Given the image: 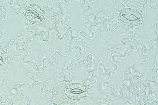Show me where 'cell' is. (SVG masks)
Segmentation results:
<instances>
[{"mask_svg": "<svg viewBox=\"0 0 158 105\" xmlns=\"http://www.w3.org/2000/svg\"><path fill=\"white\" fill-rule=\"evenodd\" d=\"M66 94L69 98L78 99L84 97L86 95V89L82 85L73 84L69 85L66 90Z\"/></svg>", "mask_w": 158, "mask_h": 105, "instance_id": "cell-1", "label": "cell"}, {"mask_svg": "<svg viewBox=\"0 0 158 105\" xmlns=\"http://www.w3.org/2000/svg\"><path fill=\"white\" fill-rule=\"evenodd\" d=\"M29 9L30 10H35L37 12L40 16L41 18H43L44 17V13L40 8L36 6H33L29 7Z\"/></svg>", "mask_w": 158, "mask_h": 105, "instance_id": "cell-2", "label": "cell"}, {"mask_svg": "<svg viewBox=\"0 0 158 105\" xmlns=\"http://www.w3.org/2000/svg\"><path fill=\"white\" fill-rule=\"evenodd\" d=\"M25 15L26 17L30 21L34 23H38L40 22L41 20L36 19L32 17L30 14L29 11L27 10L26 11Z\"/></svg>", "mask_w": 158, "mask_h": 105, "instance_id": "cell-3", "label": "cell"}, {"mask_svg": "<svg viewBox=\"0 0 158 105\" xmlns=\"http://www.w3.org/2000/svg\"><path fill=\"white\" fill-rule=\"evenodd\" d=\"M0 56L4 60H6L7 59L6 54L4 51L1 49H0Z\"/></svg>", "mask_w": 158, "mask_h": 105, "instance_id": "cell-4", "label": "cell"}, {"mask_svg": "<svg viewBox=\"0 0 158 105\" xmlns=\"http://www.w3.org/2000/svg\"><path fill=\"white\" fill-rule=\"evenodd\" d=\"M4 64V63L2 61L0 60V65H2Z\"/></svg>", "mask_w": 158, "mask_h": 105, "instance_id": "cell-5", "label": "cell"}]
</instances>
